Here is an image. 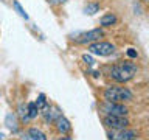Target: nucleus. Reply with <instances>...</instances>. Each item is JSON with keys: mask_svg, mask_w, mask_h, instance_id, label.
Returning <instances> with one entry per match:
<instances>
[{"mask_svg": "<svg viewBox=\"0 0 149 140\" xmlns=\"http://www.w3.org/2000/svg\"><path fill=\"white\" fill-rule=\"evenodd\" d=\"M137 65L132 62H120L110 69V76L116 83H127L129 79H132L137 75Z\"/></svg>", "mask_w": 149, "mask_h": 140, "instance_id": "1", "label": "nucleus"}, {"mask_svg": "<svg viewBox=\"0 0 149 140\" xmlns=\"http://www.w3.org/2000/svg\"><path fill=\"white\" fill-rule=\"evenodd\" d=\"M132 92L126 87H116L110 86L104 90V100L110 103H123V101H130L132 100Z\"/></svg>", "mask_w": 149, "mask_h": 140, "instance_id": "2", "label": "nucleus"}, {"mask_svg": "<svg viewBox=\"0 0 149 140\" xmlns=\"http://www.w3.org/2000/svg\"><path fill=\"white\" fill-rule=\"evenodd\" d=\"M115 45L110 42H104V41H96L88 44V51L92 55L96 56H110L112 53H115Z\"/></svg>", "mask_w": 149, "mask_h": 140, "instance_id": "3", "label": "nucleus"}, {"mask_svg": "<svg viewBox=\"0 0 149 140\" xmlns=\"http://www.w3.org/2000/svg\"><path fill=\"white\" fill-rule=\"evenodd\" d=\"M102 36H104V31H102L101 28H93V30H90V31L81 33V34H79L74 41H76V44L86 45V44H92V42L100 41Z\"/></svg>", "mask_w": 149, "mask_h": 140, "instance_id": "4", "label": "nucleus"}, {"mask_svg": "<svg viewBox=\"0 0 149 140\" xmlns=\"http://www.w3.org/2000/svg\"><path fill=\"white\" fill-rule=\"evenodd\" d=\"M102 123H104L107 128L112 129H124L129 126V120L126 117H120V115H106L102 118Z\"/></svg>", "mask_w": 149, "mask_h": 140, "instance_id": "5", "label": "nucleus"}, {"mask_svg": "<svg viewBox=\"0 0 149 140\" xmlns=\"http://www.w3.org/2000/svg\"><path fill=\"white\" fill-rule=\"evenodd\" d=\"M104 112H107V115H120V117H124L127 114V107L121 103H110V101H106V104L102 106Z\"/></svg>", "mask_w": 149, "mask_h": 140, "instance_id": "6", "label": "nucleus"}, {"mask_svg": "<svg viewBox=\"0 0 149 140\" xmlns=\"http://www.w3.org/2000/svg\"><path fill=\"white\" fill-rule=\"evenodd\" d=\"M56 129H58V132H61V134H67V132H70L72 131V125H70V121L65 118V117H62V115H59L58 118H56Z\"/></svg>", "mask_w": 149, "mask_h": 140, "instance_id": "7", "label": "nucleus"}, {"mask_svg": "<svg viewBox=\"0 0 149 140\" xmlns=\"http://www.w3.org/2000/svg\"><path fill=\"white\" fill-rule=\"evenodd\" d=\"M135 137H137V131L127 129V128L120 129V132L116 134V135L112 134V140H134Z\"/></svg>", "mask_w": 149, "mask_h": 140, "instance_id": "8", "label": "nucleus"}, {"mask_svg": "<svg viewBox=\"0 0 149 140\" xmlns=\"http://www.w3.org/2000/svg\"><path fill=\"white\" fill-rule=\"evenodd\" d=\"M23 140H47V135L42 132L40 129L37 128H31L28 129L25 135H23Z\"/></svg>", "mask_w": 149, "mask_h": 140, "instance_id": "9", "label": "nucleus"}, {"mask_svg": "<svg viewBox=\"0 0 149 140\" xmlns=\"http://www.w3.org/2000/svg\"><path fill=\"white\" fill-rule=\"evenodd\" d=\"M115 23H116V16L112 14V13L104 14V16L100 19V25L101 27H112V25H115Z\"/></svg>", "mask_w": 149, "mask_h": 140, "instance_id": "10", "label": "nucleus"}, {"mask_svg": "<svg viewBox=\"0 0 149 140\" xmlns=\"http://www.w3.org/2000/svg\"><path fill=\"white\" fill-rule=\"evenodd\" d=\"M5 123H6V126L11 131H17V120H16V115H14V114H8Z\"/></svg>", "mask_w": 149, "mask_h": 140, "instance_id": "11", "label": "nucleus"}, {"mask_svg": "<svg viewBox=\"0 0 149 140\" xmlns=\"http://www.w3.org/2000/svg\"><path fill=\"white\" fill-rule=\"evenodd\" d=\"M19 115H20V120L22 121H28V120H30V115H28V107L25 104L19 106Z\"/></svg>", "mask_w": 149, "mask_h": 140, "instance_id": "12", "label": "nucleus"}, {"mask_svg": "<svg viewBox=\"0 0 149 140\" xmlns=\"http://www.w3.org/2000/svg\"><path fill=\"white\" fill-rule=\"evenodd\" d=\"M34 104H36V107H37L39 111H42V109L47 106V100H45V95H44V93H40V95L37 97V100L34 101Z\"/></svg>", "mask_w": 149, "mask_h": 140, "instance_id": "13", "label": "nucleus"}, {"mask_svg": "<svg viewBox=\"0 0 149 140\" xmlns=\"http://www.w3.org/2000/svg\"><path fill=\"white\" fill-rule=\"evenodd\" d=\"M28 107V115H30V118H36L37 114H39V109L36 107L34 103H30V104H26Z\"/></svg>", "mask_w": 149, "mask_h": 140, "instance_id": "14", "label": "nucleus"}, {"mask_svg": "<svg viewBox=\"0 0 149 140\" xmlns=\"http://www.w3.org/2000/svg\"><path fill=\"white\" fill-rule=\"evenodd\" d=\"M98 9H100V5L98 3H90V5H87L86 6V9H84V11H86V14H95V13H98Z\"/></svg>", "mask_w": 149, "mask_h": 140, "instance_id": "15", "label": "nucleus"}, {"mask_svg": "<svg viewBox=\"0 0 149 140\" xmlns=\"http://www.w3.org/2000/svg\"><path fill=\"white\" fill-rule=\"evenodd\" d=\"M13 5H14V8H16V11H17L19 14H20L22 17H25V19H28V14L25 13V9H23V8L20 6V3H19L17 0H14V2H13Z\"/></svg>", "mask_w": 149, "mask_h": 140, "instance_id": "16", "label": "nucleus"}, {"mask_svg": "<svg viewBox=\"0 0 149 140\" xmlns=\"http://www.w3.org/2000/svg\"><path fill=\"white\" fill-rule=\"evenodd\" d=\"M82 61H84L86 64H88V65H93V64H95V59H93L92 56H88V55H84V56H82Z\"/></svg>", "mask_w": 149, "mask_h": 140, "instance_id": "17", "label": "nucleus"}, {"mask_svg": "<svg viewBox=\"0 0 149 140\" xmlns=\"http://www.w3.org/2000/svg\"><path fill=\"white\" fill-rule=\"evenodd\" d=\"M126 53H127V56H129V58H132V59H135V58L138 56V53H137V51H135L134 48H129L127 51H126Z\"/></svg>", "mask_w": 149, "mask_h": 140, "instance_id": "18", "label": "nucleus"}, {"mask_svg": "<svg viewBox=\"0 0 149 140\" xmlns=\"http://www.w3.org/2000/svg\"><path fill=\"white\" fill-rule=\"evenodd\" d=\"M61 140H72V139H68V137H64V139H61Z\"/></svg>", "mask_w": 149, "mask_h": 140, "instance_id": "19", "label": "nucleus"}, {"mask_svg": "<svg viewBox=\"0 0 149 140\" xmlns=\"http://www.w3.org/2000/svg\"><path fill=\"white\" fill-rule=\"evenodd\" d=\"M149 2V0H143V3H148Z\"/></svg>", "mask_w": 149, "mask_h": 140, "instance_id": "20", "label": "nucleus"}, {"mask_svg": "<svg viewBox=\"0 0 149 140\" xmlns=\"http://www.w3.org/2000/svg\"><path fill=\"white\" fill-rule=\"evenodd\" d=\"M134 140H137V139H134Z\"/></svg>", "mask_w": 149, "mask_h": 140, "instance_id": "21", "label": "nucleus"}]
</instances>
